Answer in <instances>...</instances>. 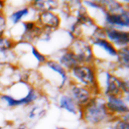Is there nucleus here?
I'll use <instances>...</instances> for the list:
<instances>
[{
	"mask_svg": "<svg viewBox=\"0 0 129 129\" xmlns=\"http://www.w3.org/2000/svg\"><path fill=\"white\" fill-rule=\"evenodd\" d=\"M14 129H27V127H26V125H19V126L15 127Z\"/></svg>",
	"mask_w": 129,
	"mask_h": 129,
	"instance_id": "nucleus-26",
	"label": "nucleus"
},
{
	"mask_svg": "<svg viewBox=\"0 0 129 129\" xmlns=\"http://www.w3.org/2000/svg\"><path fill=\"white\" fill-rule=\"evenodd\" d=\"M17 64V55L14 50L0 51V64Z\"/></svg>",
	"mask_w": 129,
	"mask_h": 129,
	"instance_id": "nucleus-21",
	"label": "nucleus"
},
{
	"mask_svg": "<svg viewBox=\"0 0 129 129\" xmlns=\"http://www.w3.org/2000/svg\"><path fill=\"white\" fill-rule=\"evenodd\" d=\"M31 13H35L28 5V2L21 6V7H18L17 9L15 8L12 12H10L7 16V22H8V25L11 26H15L19 23H21L22 21H25V20H30L29 19V15ZM36 14V13H35Z\"/></svg>",
	"mask_w": 129,
	"mask_h": 129,
	"instance_id": "nucleus-13",
	"label": "nucleus"
},
{
	"mask_svg": "<svg viewBox=\"0 0 129 129\" xmlns=\"http://www.w3.org/2000/svg\"><path fill=\"white\" fill-rule=\"evenodd\" d=\"M107 110L111 117H121L129 113V98L123 96H109L105 98Z\"/></svg>",
	"mask_w": 129,
	"mask_h": 129,
	"instance_id": "nucleus-8",
	"label": "nucleus"
},
{
	"mask_svg": "<svg viewBox=\"0 0 129 129\" xmlns=\"http://www.w3.org/2000/svg\"><path fill=\"white\" fill-rule=\"evenodd\" d=\"M84 129H103V128L102 127H90V126H87Z\"/></svg>",
	"mask_w": 129,
	"mask_h": 129,
	"instance_id": "nucleus-27",
	"label": "nucleus"
},
{
	"mask_svg": "<svg viewBox=\"0 0 129 129\" xmlns=\"http://www.w3.org/2000/svg\"><path fill=\"white\" fill-rule=\"evenodd\" d=\"M121 95L129 98V81L128 78H123L121 83Z\"/></svg>",
	"mask_w": 129,
	"mask_h": 129,
	"instance_id": "nucleus-24",
	"label": "nucleus"
},
{
	"mask_svg": "<svg viewBox=\"0 0 129 129\" xmlns=\"http://www.w3.org/2000/svg\"><path fill=\"white\" fill-rule=\"evenodd\" d=\"M35 21L42 29L50 30L53 32L57 31L61 27V23H62L58 13L52 11H44L37 13Z\"/></svg>",
	"mask_w": 129,
	"mask_h": 129,
	"instance_id": "nucleus-10",
	"label": "nucleus"
},
{
	"mask_svg": "<svg viewBox=\"0 0 129 129\" xmlns=\"http://www.w3.org/2000/svg\"><path fill=\"white\" fill-rule=\"evenodd\" d=\"M77 117L90 127H103L112 118L107 110L105 98L102 96H93L91 100L79 110Z\"/></svg>",
	"mask_w": 129,
	"mask_h": 129,
	"instance_id": "nucleus-1",
	"label": "nucleus"
},
{
	"mask_svg": "<svg viewBox=\"0 0 129 129\" xmlns=\"http://www.w3.org/2000/svg\"><path fill=\"white\" fill-rule=\"evenodd\" d=\"M28 5L37 14L44 11L57 12L60 2L56 0H35V1L28 2Z\"/></svg>",
	"mask_w": 129,
	"mask_h": 129,
	"instance_id": "nucleus-14",
	"label": "nucleus"
},
{
	"mask_svg": "<svg viewBox=\"0 0 129 129\" xmlns=\"http://www.w3.org/2000/svg\"><path fill=\"white\" fill-rule=\"evenodd\" d=\"M128 69H129V46H124L117 49L114 73L117 74L118 72H124L127 75Z\"/></svg>",
	"mask_w": 129,
	"mask_h": 129,
	"instance_id": "nucleus-15",
	"label": "nucleus"
},
{
	"mask_svg": "<svg viewBox=\"0 0 129 129\" xmlns=\"http://www.w3.org/2000/svg\"><path fill=\"white\" fill-rule=\"evenodd\" d=\"M29 52L31 54V56L33 57L34 61L36 62L38 69L44 64V62L47 60L48 56L46 54H44L40 49H38L34 44H30V47H29Z\"/></svg>",
	"mask_w": 129,
	"mask_h": 129,
	"instance_id": "nucleus-19",
	"label": "nucleus"
},
{
	"mask_svg": "<svg viewBox=\"0 0 129 129\" xmlns=\"http://www.w3.org/2000/svg\"><path fill=\"white\" fill-rule=\"evenodd\" d=\"M105 38L111 42L117 49L129 46V31L128 30H120L111 27H103Z\"/></svg>",
	"mask_w": 129,
	"mask_h": 129,
	"instance_id": "nucleus-11",
	"label": "nucleus"
},
{
	"mask_svg": "<svg viewBox=\"0 0 129 129\" xmlns=\"http://www.w3.org/2000/svg\"><path fill=\"white\" fill-rule=\"evenodd\" d=\"M7 2L0 0V12H5V7H6Z\"/></svg>",
	"mask_w": 129,
	"mask_h": 129,
	"instance_id": "nucleus-25",
	"label": "nucleus"
},
{
	"mask_svg": "<svg viewBox=\"0 0 129 129\" xmlns=\"http://www.w3.org/2000/svg\"><path fill=\"white\" fill-rule=\"evenodd\" d=\"M0 129H2V127H1V126H0Z\"/></svg>",
	"mask_w": 129,
	"mask_h": 129,
	"instance_id": "nucleus-29",
	"label": "nucleus"
},
{
	"mask_svg": "<svg viewBox=\"0 0 129 129\" xmlns=\"http://www.w3.org/2000/svg\"><path fill=\"white\" fill-rule=\"evenodd\" d=\"M102 128L103 129H129V122L123 121L120 117H112Z\"/></svg>",
	"mask_w": 129,
	"mask_h": 129,
	"instance_id": "nucleus-20",
	"label": "nucleus"
},
{
	"mask_svg": "<svg viewBox=\"0 0 129 129\" xmlns=\"http://www.w3.org/2000/svg\"><path fill=\"white\" fill-rule=\"evenodd\" d=\"M102 27H111L120 30L129 29V9L125 10L120 14H110L105 12L102 21Z\"/></svg>",
	"mask_w": 129,
	"mask_h": 129,
	"instance_id": "nucleus-9",
	"label": "nucleus"
},
{
	"mask_svg": "<svg viewBox=\"0 0 129 129\" xmlns=\"http://www.w3.org/2000/svg\"><path fill=\"white\" fill-rule=\"evenodd\" d=\"M16 41L12 39L9 35H4L0 37V51H10L14 50Z\"/></svg>",
	"mask_w": 129,
	"mask_h": 129,
	"instance_id": "nucleus-22",
	"label": "nucleus"
},
{
	"mask_svg": "<svg viewBox=\"0 0 129 129\" xmlns=\"http://www.w3.org/2000/svg\"><path fill=\"white\" fill-rule=\"evenodd\" d=\"M39 73L43 81L49 82L59 92H63L71 81L69 72L51 57H48L44 64L39 68Z\"/></svg>",
	"mask_w": 129,
	"mask_h": 129,
	"instance_id": "nucleus-3",
	"label": "nucleus"
},
{
	"mask_svg": "<svg viewBox=\"0 0 129 129\" xmlns=\"http://www.w3.org/2000/svg\"><path fill=\"white\" fill-rule=\"evenodd\" d=\"M98 68L94 64L80 63L69 72L70 80L90 90L93 96H101V89L97 79Z\"/></svg>",
	"mask_w": 129,
	"mask_h": 129,
	"instance_id": "nucleus-2",
	"label": "nucleus"
},
{
	"mask_svg": "<svg viewBox=\"0 0 129 129\" xmlns=\"http://www.w3.org/2000/svg\"><path fill=\"white\" fill-rule=\"evenodd\" d=\"M55 129H69V128H67V127H56Z\"/></svg>",
	"mask_w": 129,
	"mask_h": 129,
	"instance_id": "nucleus-28",
	"label": "nucleus"
},
{
	"mask_svg": "<svg viewBox=\"0 0 129 129\" xmlns=\"http://www.w3.org/2000/svg\"><path fill=\"white\" fill-rule=\"evenodd\" d=\"M105 11L110 14H120L125 10L129 9L128 2H122L117 0H101Z\"/></svg>",
	"mask_w": 129,
	"mask_h": 129,
	"instance_id": "nucleus-18",
	"label": "nucleus"
},
{
	"mask_svg": "<svg viewBox=\"0 0 129 129\" xmlns=\"http://www.w3.org/2000/svg\"><path fill=\"white\" fill-rule=\"evenodd\" d=\"M75 102L78 108H83L93 97L90 90L86 87H83L77 83L70 81L64 91Z\"/></svg>",
	"mask_w": 129,
	"mask_h": 129,
	"instance_id": "nucleus-7",
	"label": "nucleus"
},
{
	"mask_svg": "<svg viewBox=\"0 0 129 129\" xmlns=\"http://www.w3.org/2000/svg\"><path fill=\"white\" fill-rule=\"evenodd\" d=\"M57 106L59 109L68 112L69 114H72L74 116H78L79 110L81 108H78L73 99L66 93V92H60L59 96L57 97Z\"/></svg>",
	"mask_w": 129,
	"mask_h": 129,
	"instance_id": "nucleus-16",
	"label": "nucleus"
},
{
	"mask_svg": "<svg viewBox=\"0 0 129 129\" xmlns=\"http://www.w3.org/2000/svg\"><path fill=\"white\" fill-rule=\"evenodd\" d=\"M9 25L7 22V16L5 12H0V37L7 35Z\"/></svg>",
	"mask_w": 129,
	"mask_h": 129,
	"instance_id": "nucleus-23",
	"label": "nucleus"
},
{
	"mask_svg": "<svg viewBox=\"0 0 129 129\" xmlns=\"http://www.w3.org/2000/svg\"><path fill=\"white\" fill-rule=\"evenodd\" d=\"M51 58H53L55 61H57L68 72H70L72 69H74L75 67L80 64L79 61L77 60L75 54L73 53V51L69 48V46L58 48L54 52V56Z\"/></svg>",
	"mask_w": 129,
	"mask_h": 129,
	"instance_id": "nucleus-12",
	"label": "nucleus"
},
{
	"mask_svg": "<svg viewBox=\"0 0 129 129\" xmlns=\"http://www.w3.org/2000/svg\"><path fill=\"white\" fill-rule=\"evenodd\" d=\"M69 48L75 54L79 63L83 64H94L96 62V57L93 52L91 43L86 38H76L72 40Z\"/></svg>",
	"mask_w": 129,
	"mask_h": 129,
	"instance_id": "nucleus-6",
	"label": "nucleus"
},
{
	"mask_svg": "<svg viewBox=\"0 0 129 129\" xmlns=\"http://www.w3.org/2000/svg\"><path fill=\"white\" fill-rule=\"evenodd\" d=\"M89 42L92 45L96 62H115L117 48L106 38H93Z\"/></svg>",
	"mask_w": 129,
	"mask_h": 129,
	"instance_id": "nucleus-5",
	"label": "nucleus"
},
{
	"mask_svg": "<svg viewBox=\"0 0 129 129\" xmlns=\"http://www.w3.org/2000/svg\"><path fill=\"white\" fill-rule=\"evenodd\" d=\"M98 84L101 89V96L106 98L109 96H122L121 83L122 77L107 69H98Z\"/></svg>",
	"mask_w": 129,
	"mask_h": 129,
	"instance_id": "nucleus-4",
	"label": "nucleus"
},
{
	"mask_svg": "<svg viewBox=\"0 0 129 129\" xmlns=\"http://www.w3.org/2000/svg\"><path fill=\"white\" fill-rule=\"evenodd\" d=\"M41 99H42V96L40 98V104H38V102H37L38 100H37L33 105H31L29 107L28 112H27V115H26L27 120L37 122L38 120L42 119L46 115V113H47V108H46L47 103L46 102L45 103L42 102Z\"/></svg>",
	"mask_w": 129,
	"mask_h": 129,
	"instance_id": "nucleus-17",
	"label": "nucleus"
}]
</instances>
